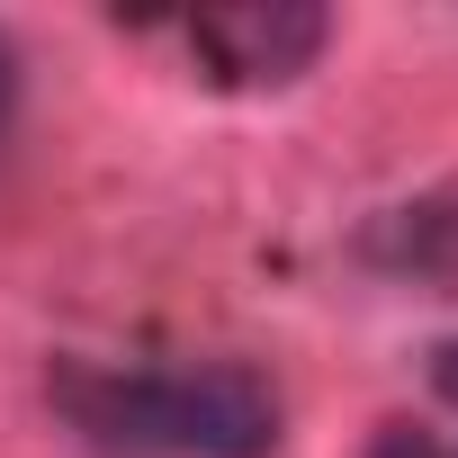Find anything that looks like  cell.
I'll return each instance as SVG.
<instances>
[{
    "mask_svg": "<svg viewBox=\"0 0 458 458\" xmlns=\"http://www.w3.org/2000/svg\"><path fill=\"white\" fill-rule=\"evenodd\" d=\"M46 395L90 449H117V458H270L279 449V395L243 360H207V369L55 360Z\"/></svg>",
    "mask_w": 458,
    "mask_h": 458,
    "instance_id": "1",
    "label": "cell"
},
{
    "mask_svg": "<svg viewBox=\"0 0 458 458\" xmlns=\"http://www.w3.org/2000/svg\"><path fill=\"white\" fill-rule=\"evenodd\" d=\"M180 46H189L198 81H216V90H288L324 64L333 19L315 0H225V10L180 19Z\"/></svg>",
    "mask_w": 458,
    "mask_h": 458,
    "instance_id": "2",
    "label": "cell"
},
{
    "mask_svg": "<svg viewBox=\"0 0 458 458\" xmlns=\"http://www.w3.org/2000/svg\"><path fill=\"white\" fill-rule=\"evenodd\" d=\"M360 261L386 279H422V288H458V198H404L377 207L360 225Z\"/></svg>",
    "mask_w": 458,
    "mask_h": 458,
    "instance_id": "3",
    "label": "cell"
},
{
    "mask_svg": "<svg viewBox=\"0 0 458 458\" xmlns=\"http://www.w3.org/2000/svg\"><path fill=\"white\" fill-rule=\"evenodd\" d=\"M369 458H449L431 422H377L369 431Z\"/></svg>",
    "mask_w": 458,
    "mask_h": 458,
    "instance_id": "4",
    "label": "cell"
},
{
    "mask_svg": "<svg viewBox=\"0 0 458 458\" xmlns=\"http://www.w3.org/2000/svg\"><path fill=\"white\" fill-rule=\"evenodd\" d=\"M422 377H431L440 404H458V342H431V351H422Z\"/></svg>",
    "mask_w": 458,
    "mask_h": 458,
    "instance_id": "5",
    "label": "cell"
},
{
    "mask_svg": "<svg viewBox=\"0 0 458 458\" xmlns=\"http://www.w3.org/2000/svg\"><path fill=\"white\" fill-rule=\"evenodd\" d=\"M10 108H19V46H10V28H0V126H10Z\"/></svg>",
    "mask_w": 458,
    "mask_h": 458,
    "instance_id": "6",
    "label": "cell"
},
{
    "mask_svg": "<svg viewBox=\"0 0 458 458\" xmlns=\"http://www.w3.org/2000/svg\"><path fill=\"white\" fill-rule=\"evenodd\" d=\"M449 458H458V449H449Z\"/></svg>",
    "mask_w": 458,
    "mask_h": 458,
    "instance_id": "7",
    "label": "cell"
}]
</instances>
